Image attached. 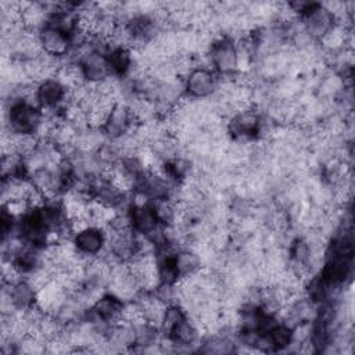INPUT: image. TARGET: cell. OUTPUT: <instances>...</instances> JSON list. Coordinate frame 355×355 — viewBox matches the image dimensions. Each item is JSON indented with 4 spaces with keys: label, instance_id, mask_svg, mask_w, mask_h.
Listing matches in <instances>:
<instances>
[{
    "label": "cell",
    "instance_id": "1",
    "mask_svg": "<svg viewBox=\"0 0 355 355\" xmlns=\"http://www.w3.org/2000/svg\"><path fill=\"white\" fill-rule=\"evenodd\" d=\"M209 57L212 67L220 75L229 76L237 72V49L236 43L229 36L220 37L211 46Z\"/></svg>",
    "mask_w": 355,
    "mask_h": 355
},
{
    "label": "cell",
    "instance_id": "2",
    "mask_svg": "<svg viewBox=\"0 0 355 355\" xmlns=\"http://www.w3.org/2000/svg\"><path fill=\"white\" fill-rule=\"evenodd\" d=\"M218 85V78L211 69L194 68L184 78V92L196 100H204L214 96Z\"/></svg>",
    "mask_w": 355,
    "mask_h": 355
},
{
    "label": "cell",
    "instance_id": "3",
    "mask_svg": "<svg viewBox=\"0 0 355 355\" xmlns=\"http://www.w3.org/2000/svg\"><path fill=\"white\" fill-rule=\"evenodd\" d=\"M87 83H100L112 75L108 58L105 54L94 51L89 43L79 61Z\"/></svg>",
    "mask_w": 355,
    "mask_h": 355
},
{
    "label": "cell",
    "instance_id": "4",
    "mask_svg": "<svg viewBox=\"0 0 355 355\" xmlns=\"http://www.w3.org/2000/svg\"><path fill=\"white\" fill-rule=\"evenodd\" d=\"M301 18L304 31L316 42H319L336 25L333 15L318 3Z\"/></svg>",
    "mask_w": 355,
    "mask_h": 355
},
{
    "label": "cell",
    "instance_id": "5",
    "mask_svg": "<svg viewBox=\"0 0 355 355\" xmlns=\"http://www.w3.org/2000/svg\"><path fill=\"white\" fill-rule=\"evenodd\" d=\"M135 125L136 123L133 122V118L130 115V111L126 103H116L112 107L103 130L107 139L114 140L128 133Z\"/></svg>",
    "mask_w": 355,
    "mask_h": 355
},
{
    "label": "cell",
    "instance_id": "6",
    "mask_svg": "<svg viewBox=\"0 0 355 355\" xmlns=\"http://www.w3.org/2000/svg\"><path fill=\"white\" fill-rule=\"evenodd\" d=\"M39 37H40V44H42L43 53H46L51 57L62 58L72 49L69 35H67V33H64V32H61L55 28L44 26L39 32Z\"/></svg>",
    "mask_w": 355,
    "mask_h": 355
},
{
    "label": "cell",
    "instance_id": "7",
    "mask_svg": "<svg viewBox=\"0 0 355 355\" xmlns=\"http://www.w3.org/2000/svg\"><path fill=\"white\" fill-rule=\"evenodd\" d=\"M40 110H62L67 90L54 78L43 80L36 89Z\"/></svg>",
    "mask_w": 355,
    "mask_h": 355
},
{
    "label": "cell",
    "instance_id": "8",
    "mask_svg": "<svg viewBox=\"0 0 355 355\" xmlns=\"http://www.w3.org/2000/svg\"><path fill=\"white\" fill-rule=\"evenodd\" d=\"M73 243L80 254L86 257H94L104 250L105 236L103 229L89 226L73 234Z\"/></svg>",
    "mask_w": 355,
    "mask_h": 355
},
{
    "label": "cell",
    "instance_id": "9",
    "mask_svg": "<svg viewBox=\"0 0 355 355\" xmlns=\"http://www.w3.org/2000/svg\"><path fill=\"white\" fill-rule=\"evenodd\" d=\"M132 227L135 232L141 234H150L154 229H157L161 223L157 219L151 202L140 207H130L129 209Z\"/></svg>",
    "mask_w": 355,
    "mask_h": 355
},
{
    "label": "cell",
    "instance_id": "10",
    "mask_svg": "<svg viewBox=\"0 0 355 355\" xmlns=\"http://www.w3.org/2000/svg\"><path fill=\"white\" fill-rule=\"evenodd\" d=\"M6 286L8 287L12 302L18 311L28 309L36 304V290L25 279L15 284H6Z\"/></svg>",
    "mask_w": 355,
    "mask_h": 355
},
{
    "label": "cell",
    "instance_id": "11",
    "mask_svg": "<svg viewBox=\"0 0 355 355\" xmlns=\"http://www.w3.org/2000/svg\"><path fill=\"white\" fill-rule=\"evenodd\" d=\"M175 263L180 273V277L190 276V275L196 273L197 270H200L202 266V262H201L198 254L190 247L179 248L175 252Z\"/></svg>",
    "mask_w": 355,
    "mask_h": 355
},
{
    "label": "cell",
    "instance_id": "12",
    "mask_svg": "<svg viewBox=\"0 0 355 355\" xmlns=\"http://www.w3.org/2000/svg\"><path fill=\"white\" fill-rule=\"evenodd\" d=\"M112 75L123 76L133 67V54L129 49H112L107 54Z\"/></svg>",
    "mask_w": 355,
    "mask_h": 355
},
{
    "label": "cell",
    "instance_id": "13",
    "mask_svg": "<svg viewBox=\"0 0 355 355\" xmlns=\"http://www.w3.org/2000/svg\"><path fill=\"white\" fill-rule=\"evenodd\" d=\"M186 318H187V313L179 304H176V302L169 304L164 313V319H162L159 331L164 333V337H169L172 334V331L178 327V324Z\"/></svg>",
    "mask_w": 355,
    "mask_h": 355
},
{
    "label": "cell",
    "instance_id": "14",
    "mask_svg": "<svg viewBox=\"0 0 355 355\" xmlns=\"http://www.w3.org/2000/svg\"><path fill=\"white\" fill-rule=\"evenodd\" d=\"M269 340L272 343L273 349L282 351L291 345L293 343V329L284 323H277L269 333Z\"/></svg>",
    "mask_w": 355,
    "mask_h": 355
}]
</instances>
